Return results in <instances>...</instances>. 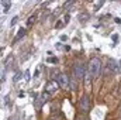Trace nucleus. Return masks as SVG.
<instances>
[{
	"label": "nucleus",
	"instance_id": "obj_1",
	"mask_svg": "<svg viewBox=\"0 0 121 120\" xmlns=\"http://www.w3.org/2000/svg\"><path fill=\"white\" fill-rule=\"evenodd\" d=\"M89 74H90L91 78H97L100 75V71H101V62L99 58H91L90 62H89Z\"/></svg>",
	"mask_w": 121,
	"mask_h": 120
},
{
	"label": "nucleus",
	"instance_id": "obj_2",
	"mask_svg": "<svg viewBox=\"0 0 121 120\" xmlns=\"http://www.w3.org/2000/svg\"><path fill=\"white\" fill-rule=\"evenodd\" d=\"M118 72V64L116 62V60L108 58L106 62V74H117Z\"/></svg>",
	"mask_w": 121,
	"mask_h": 120
},
{
	"label": "nucleus",
	"instance_id": "obj_3",
	"mask_svg": "<svg viewBox=\"0 0 121 120\" xmlns=\"http://www.w3.org/2000/svg\"><path fill=\"white\" fill-rule=\"evenodd\" d=\"M79 109H80V112H83V113H86V112L90 110V100H89V97H87L86 95L80 97V100H79Z\"/></svg>",
	"mask_w": 121,
	"mask_h": 120
},
{
	"label": "nucleus",
	"instance_id": "obj_4",
	"mask_svg": "<svg viewBox=\"0 0 121 120\" xmlns=\"http://www.w3.org/2000/svg\"><path fill=\"white\" fill-rule=\"evenodd\" d=\"M75 78L78 81H83L85 79V65L83 64H78L75 66Z\"/></svg>",
	"mask_w": 121,
	"mask_h": 120
},
{
	"label": "nucleus",
	"instance_id": "obj_5",
	"mask_svg": "<svg viewBox=\"0 0 121 120\" xmlns=\"http://www.w3.org/2000/svg\"><path fill=\"white\" fill-rule=\"evenodd\" d=\"M56 82H58V85H59L62 89H66V88L69 86V79H68V76H66L65 74H59Z\"/></svg>",
	"mask_w": 121,
	"mask_h": 120
},
{
	"label": "nucleus",
	"instance_id": "obj_6",
	"mask_svg": "<svg viewBox=\"0 0 121 120\" xmlns=\"http://www.w3.org/2000/svg\"><path fill=\"white\" fill-rule=\"evenodd\" d=\"M59 88V85H58V82L56 81H51V82H48L47 83V88L45 90L48 92V93H54V92H56V89Z\"/></svg>",
	"mask_w": 121,
	"mask_h": 120
},
{
	"label": "nucleus",
	"instance_id": "obj_7",
	"mask_svg": "<svg viewBox=\"0 0 121 120\" xmlns=\"http://www.w3.org/2000/svg\"><path fill=\"white\" fill-rule=\"evenodd\" d=\"M49 99H51V93H48V92L45 90V92H42L41 96H39V103L44 105V103H45L47 100H49Z\"/></svg>",
	"mask_w": 121,
	"mask_h": 120
},
{
	"label": "nucleus",
	"instance_id": "obj_8",
	"mask_svg": "<svg viewBox=\"0 0 121 120\" xmlns=\"http://www.w3.org/2000/svg\"><path fill=\"white\" fill-rule=\"evenodd\" d=\"M26 28H20V31H18V34L16 35V38H14V41H17V40H20V38H23L24 35H26Z\"/></svg>",
	"mask_w": 121,
	"mask_h": 120
},
{
	"label": "nucleus",
	"instance_id": "obj_9",
	"mask_svg": "<svg viewBox=\"0 0 121 120\" xmlns=\"http://www.w3.org/2000/svg\"><path fill=\"white\" fill-rule=\"evenodd\" d=\"M1 6H3V10H4V13H7V10H9V7H10V1H6V0H3V1H1Z\"/></svg>",
	"mask_w": 121,
	"mask_h": 120
},
{
	"label": "nucleus",
	"instance_id": "obj_10",
	"mask_svg": "<svg viewBox=\"0 0 121 120\" xmlns=\"http://www.w3.org/2000/svg\"><path fill=\"white\" fill-rule=\"evenodd\" d=\"M89 17H90V16H89L87 13H82V14H79V20H80V21H86V20H89Z\"/></svg>",
	"mask_w": 121,
	"mask_h": 120
},
{
	"label": "nucleus",
	"instance_id": "obj_11",
	"mask_svg": "<svg viewBox=\"0 0 121 120\" xmlns=\"http://www.w3.org/2000/svg\"><path fill=\"white\" fill-rule=\"evenodd\" d=\"M35 18H37V16H35V14H32V16H30V17L27 18V24H28V26H31V24H34Z\"/></svg>",
	"mask_w": 121,
	"mask_h": 120
},
{
	"label": "nucleus",
	"instance_id": "obj_12",
	"mask_svg": "<svg viewBox=\"0 0 121 120\" xmlns=\"http://www.w3.org/2000/svg\"><path fill=\"white\" fill-rule=\"evenodd\" d=\"M73 3H75V1H73V0H70V1H68V3H65V4H63V7H65V9H68V7H70Z\"/></svg>",
	"mask_w": 121,
	"mask_h": 120
},
{
	"label": "nucleus",
	"instance_id": "obj_13",
	"mask_svg": "<svg viewBox=\"0 0 121 120\" xmlns=\"http://www.w3.org/2000/svg\"><path fill=\"white\" fill-rule=\"evenodd\" d=\"M63 26H65V24H63V23H62V20H59V21H58V24H56V26H55V28H56V30H59L60 27H63Z\"/></svg>",
	"mask_w": 121,
	"mask_h": 120
},
{
	"label": "nucleus",
	"instance_id": "obj_14",
	"mask_svg": "<svg viewBox=\"0 0 121 120\" xmlns=\"http://www.w3.org/2000/svg\"><path fill=\"white\" fill-rule=\"evenodd\" d=\"M101 6H103V1H99L97 4H94V10H99V9H100Z\"/></svg>",
	"mask_w": 121,
	"mask_h": 120
},
{
	"label": "nucleus",
	"instance_id": "obj_15",
	"mask_svg": "<svg viewBox=\"0 0 121 120\" xmlns=\"http://www.w3.org/2000/svg\"><path fill=\"white\" fill-rule=\"evenodd\" d=\"M17 21H18V17H17V16H14V17H13V20H11V23H10V24H11V26H14V24H16V23H17Z\"/></svg>",
	"mask_w": 121,
	"mask_h": 120
},
{
	"label": "nucleus",
	"instance_id": "obj_16",
	"mask_svg": "<svg viewBox=\"0 0 121 120\" xmlns=\"http://www.w3.org/2000/svg\"><path fill=\"white\" fill-rule=\"evenodd\" d=\"M76 120H86V116H85V113H83V115H79V116L76 117Z\"/></svg>",
	"mask_w": 121,
	"mask_h": 120
},
{
	"label": "nucleus",
	"instance_id": "obj_17",
	"mask_svg": "<svg viewBox=\"0 0 121 120\" xmlns=\"http://www.w3.org/2000/svg\"><path fill=\"white\" fill-rule=\"evenodd\" d=\"M48 62H52V64H56L58 58H48Z\"/></svg>",
	"mask_w": 121,
	"mask_h": 120
},
{
	"label": "nucleus",
	"instance_id": "obj_18",
	"mask_svg": "<svg viewBox=\"0 0 121 120\" xmlns=\"http://www.w3.org/2000/svg\"><path fill=\"white\" fill-rule=\"evenodd\" d=\"M111 38H113V41H114V42H117V41H118V35H117V34H113V37H111Z\"/></svg>",
	"mask_w": 121,
	"mask_h": 120
},
{
	"label": "nucleus",
	"instance_id": "obj_19",
	"mask_svg": "<svg viewBox=\"0 0 121 120\" xmlns=\"http://www.w3.org/2000/svg\"><path fill=\"white\" fill-rule=\"evenodd\" d=\"M69 20H70V16H69V14H66V16H65V18H63V21H65V23H68Z\"/></svg>",
	"mask_w": 121,
	"mask_h": 120
},
{
	"label": "nucleus",
	"instance_id": "obj_20",
	"mask_svg": "<svg viewBox=\"0 0 121 120\" xmlns=\"http://www.w3.org/2000/svg\"><path fill=\"white\" fill-rule=\"evenodd\" d=\"M24 78H26V81H30V72H26L24 74Z\"/></svg>",
	"mask_w": 121,
	"mask_h": 120
},
{
	"label": "nucleus",
	"instance_id": "obj_21",
	"mask_svg": "<svg viewBox=\"0 0 121 120\" xmlns=\"http://www.w3.org/2000/svg\"><path fill=\"white\" fill-rule=\"evenodd\" d=\"M20 78H21V74H17V75H16V76H14V81H16V82H17V81H18V79H20Z\"/></svg>",
	"mask_w": 121,
	"mask_h": 120
},
{
	"label": "nucleus",
	"instance_id": "obj_22",
	"mask_svg": "<svg viewBox=\"0 0 121 120\" xmlns=\"http://www.w3.org/2000/svg\"><path fill=\"white\" fill-rule=\"evenodd\" d=\"M38 75H39V69H38V68H37V69H35V72H34V76H35V78H37V76H38Z\"/></svg>",
	"mask_w": 121,
	"mask_h": 120
},
{
	"label": "nucleus",
	"instance_id": "obj_23",
	"mask_svg": "<svg viewBox=\"0 0 121 120\" xmlns=\"http://www.w3.org/2000/svg\"><path fill=\"white\" fill-rule=\"evenodd\" d=\"M60 40H62V41H66V40H68V37H66V35H62V37H60Z\"/></svg>",
	"mask_w": 121,
	"mask_h": 120
},
{
	"label": "nucleus",
	"instance_id": "obj_24",
	"mask_svg": "<svg viewBox=\"0 0 121 120\" xmlns=\"http://www.w3.org/2000/svg\"><path fill=\"white\" fill-rule=\"evenodd\" d=\"M116 23H118V24H121V18H118V17H116Z\"/></svg>",
	"mask_w": 121,
	"mask_h": 120
},
{
	"label": "nucleus",
	"instance_id": "obj_25",
	"mask_svg": "<svg viewBox=\"0 0 121 120\" xmlns=\"http://www.w3.org/2000/svg\"><path fill=\"white\" fill-rule=\"evenodd\" d=\"M120 113H121V107H120Z\"/></svg>",
	"mask_w": 121,
	"mask_h": 120
}]
</instances>
